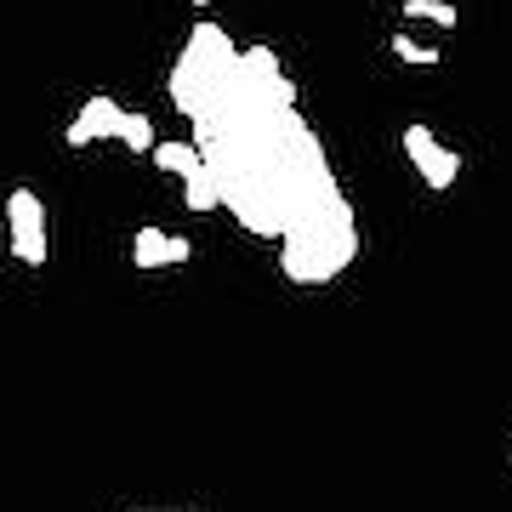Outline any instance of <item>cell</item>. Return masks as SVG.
Wrapping results in <instances>:
<instances>
[{"mask_svg": "<svg viewBox=\"0 0 512 512\" xmlns=\"http://www.w3.org/2000/svg\"><path fill=\"white\" fill-rule=\"evenodd\" d=\"M353 256H359V217H353L348 194H330L285 234L279 274L291 285H330L353 268Z\"/></svg>", "mask_w": 512, "mask_h": 512, "instance_id": "obj_1", "label": "cell"}, {"mask_svg": "<svg viewBox=\"0 0 512 512\" xmlns=\"http://www.w3.org/2000/svg\"><path fill=\"white\" fill-rule=\"evenodd\" d=\"M120 114H126V109H120L109 92H92V97H86V109L74 114V126L63 131V143H69V148H86V143H97V137H114Z\"/></svg>", "mask_w": 512, "mask_h": 512, "instance_id": "obj_5", "label": "cell"}, {"mask_svg": "<svg viewBox=\"0 0 512 512\" xmlns=\"http://www.w3.org/2000/svg\"><path fill=\"white\" fill-rule=\"evenodd\" d=\"M194 6H205V0H194Z\"/></svg>", "mask_w": 512, "mask_h": 512, "instance_id": "obj_12", "label": "cell"}, {"mask_svg": "<svg viewBox=\"0 0 512 512\" xmlns=\"http://www.w3.org/2000/svg\"><path fill=\"white\" fill-rule=\"evenodd\" d=\"M404 18H427L439 29H456V6L450 0H404Z\"/></svg>", "mask_w": 512, "mask_h": 512, "instance_id": "obj_10", "label": "cell"}, {"mask_svg": "<svg viewBox=\"0 0 512 512\" xmlns=\"http://www.w3.org/2000/svg\"><path fill=\"white\" fill-rule=\"evenodd\" d=\"M387 46H393V57H404V63H427V69L439 63V46H416L410 35H393Z\"/></svg>", "mask_w": 512, "mask_h": 512, "instance_id": "obj_11", "label": "cell"}, {"mask_svg": "<svg viewBox=\"0 0 512 512\" xmlns=\"http://www.w3.org/2000/svg\"><path fill=\"white\" fill-rule=\"evenodd\" d=\"M404 154H410V165L421 171V183L439 188V194L461 177V154L456 148H444L427 126H404Z\"/></svg>", "mask_w": 512, "mask_h": 512, "instance_id": "obj_4", "label": "cell"}, {"mask_svg": "<svg viewBox=\"0 0 512 512\" xmlns=\"http://www.w3.org/2000/svg\"><path fill=\"white\" fill-rule=\"evenodd\" d=\"M154 165L171 171V177H194L200 171V154H194V143H154Z\"/></svg>", "mask_w": 512, "mask_h": 512, "instance_id": "obj_7", "label": "cell"}, {"mask_svg": "<svg viewBox=\"0 0 512 512\" xmlns=\"http://www.w3.org/2000/svg\"><path fill=\"white\" fill-rule=\"evenodd\" d=\"M183 200H188V211H217V183L205 177V165L194 171V177H183Z\"/></svg>", "mask_w": 512, "mask_h": 512, "instance_id": "obj_9", "label": "cell"}, {"mask_svg": "<svg viewBox=\"0 0 512 512\" xmlns=\"http://www.w3.org/2000/svg\"><path fill=\"white\" fill-rule=\"evenodd\" d=\"M114 137H120L131 154H148V148H154V126H148V114H120Z\"/></svg>", "mask_w": 512, "mask_h": 512, "instance_id": "obj_8", "label": "cell"}, {"mask_svg": "<svg viewBox=\"0 0 512 512\" xmlns=\"http://www.w3.org/2000/svg\"><path fill=\"white\" fill-rule=\"evenodd\" d=\"M239 69V46L228 29L217 23H200L194 35H188L183 57H177V69H171V103L183 120H205V109L217 103V92L234 80Z\"/></svg>", "mask_w": 512, "mask_h": 512, "instance_id": "obj_2", "label": "cell"}, {"mask_svg": "<svg viewBox=\"0 0 512 512\" xmlns=\"http://www.w3.org/2000/svg\"><path fill=\"white\" fill-rule=\"evenodd\" d=\"M131 262H137L143 274H160V268H171V262H188V239H171L165 228H137Z\"/></svg>", "mask_w": 512, "mask_h": 512, "instance_id": "obj_6", "label": "cell"}, {"mask_svg": "<svg viewBox=\"0 0 512 512\" xmlns=\"http://www.w3.org/2000/svg\"><path fill=\"white\" fill-rule=\"evenodd\" d=\"M6 228H12L18 262L40 268V262H46V205H40L35 188H12V200H6Z\"/></svg>", "mask_w": 512, "mask_h": 512, "instance_id": "obj_3", "label": "cell"}]
</instances>
